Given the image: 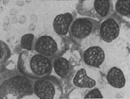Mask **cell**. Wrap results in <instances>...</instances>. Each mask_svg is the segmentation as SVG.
Returning a JSON list of instances; mask_svg holds the SVG:
<instances>
[{
    "label": "cell",
    "instance_id": "1",
    "mask_svg": "<svg viewBox=\"0 0 130 99\" xmlns=\"http://www.w3.org/2000/svg\"><path fill=\"white\" fill-rule=\"evenodd\" d=\"M17 68L25 77L36 80L51 74L53 60L36 51H24L19 54Z\"/></svg>",
    "mask_w": 130,
    "mask_h": 99
},
{
    "label": "cell",
    "instance_id": "2",
    "mask_svg": "<svg viewBox=\"0 0 130 99\" xmlns=\"http://www.w3.org/2000/svg\"><path fill=\"white\" fill-rule=\"evenodd\" d=\"M1 98H21L27 95H31L34 92L31 81L27 77L21 74L5 75L1 77Z\"/></svg>",
    "mask_w": 130,
    "mask_h": 99
},
{
    "label": "cell",
    "instance_id": "3",
    "mask_svg": "<svg viewBox=\"0 0 130 99\" xmlns=\"http://www.w3.org/2000/svg\"><path fill=\"white\" fill-rule=\"evenodd\" d=\"M100 23L91 18H75L69 27V37L75 44L81 45L84 41L95 36L99 31Z\"/></svg>",
    "mask_w": 130,
    "mask_h": 99
},
{
    "label": "cell",
    "instance_id": "4",
    "mask_svg": "<svg viewBox=\"0 0 130 99\" xmlns=\"http://www.w3.org/2000/svg\"><path fill=\"white\" fill-rule=\"evenodd\" d=\"M76 10L81 15L102 20L112 13L113 3L110 0H80Z\"/></svg>",
    "mask_w": 130,
    "mask_h": 99
},
{
    "label": "cell",
    "instance_id": "5",
    "mask_svg": "<svg viewBox=\"0 0 130 99\" xmlns=\"http://www.w3.org/2000/svg\"><path fill=\"white\" fill-rule=\"evenodd\" d=\"M34 94L41 99H58L62 94V88L60 80L50 74L36 79L34 83Z\"/></svg>",
    "mask_w": 130,
    "mask_h": 99
},
{
    "label": "cell",
    "instance_id": "6",
    "mask_svg": "<svg viewBox=\"0 0 130 99\" xmlns=\"http://www.w3.org/2000/svg\"><path fill=\"white\" fill-rule=\"evenodd\" d=\"M65 47L64 43L60 45L52 36L45 35L35 40L34 51L47 57L55 60L64 53Z\"/></svg>",
    "mask_w": 130,
    "mask_h": 99
},
{
    "label": "cell",
    "instance_id": "7",
    "mask_svg": "<svg viewBox=\"0 0 130 99\" xmlns=\"http://www.w3.org/2000/svg\"><path fill=\"white\" fill-rule=\"evenodd\" d=\"M120 23L113 17L108 18L99 27V35L101 38L106 43L115 41L120 34Z\"/></svg>",
    "mask_w": 130,
    "mask_h": 99
},
{
    "label": "cell",
    "instance_id": "8",
    "mask_svg": "<svg viewBox=\"0 0 130 99\" xmlns=\"http://www.w3.org/2000/svg\"><path fill=\"white\" fill-rule=\"evenodd\" d=\"M105 60V53L100 47L92 46L84 53V62L88 66L99 68Z\"/></svg>",
    "mask_w": 130,
    "mask_h": 99
},
{
    "label": "cell",
    "instance_id": "9",
    "mask_svg": "<svg viewBox=\"0 0 130 99\" xmlns=\"http://www.w3.org/2000/svg\"><path fill=\"white\" fill-rule=\"evenodd\" d=\"M73 21V16L71 13L67 12L59 14L56 16L53 22L54 31L59 36H66Z\"/></svg>",
    "mask_w": 130,
    "mask_h": 99
},
{
    "label": "cell",
    "instance_id": "10",
    "mask_svg": "<svg viewBox=\"0 0 130 99\" xmlns=\"http://www.w3.org/2000/svg\"><path fill=\"white\" fill-rule=\"evenodd\" d=\"M107 80L110 85L115 88H123L126 83V79L123 71L119 68L112 67L107 74Z\"/></svg>",
    "mask_w": 130,
    "mask_h": 99
},
{
    "label": "cell",
    "instance_id": "11",
    "mask_svg": "<svg viewBox=\"0 0 130 99\" xmlns=\"http://www.w3.org/2000/svg\"><path fill=\"white\" fill-rule=\"evenodd\" d=\"M73 83L76 87L80 88H92L96 85V81L87 75L85 69L82 68L77 72Z\"/></svg>",
    "mask_w": 130,
    "mask_h": 99
},
{
    "label": "cell",
    "instance_id": "12",
    "mask_svg": "<svg viewBox=\"0 0 130 99\" xmlns=\"http://www.w3.org/2000/svg\"><path fill=\"white\" fill-rule=\"evenodd\" d=\"M53 67L55 72L60 77L67 78L69 76L71 70L69 62L64 57H60L53 61Z\"/></svg>",
    "mask_w": 130,
    "mask_h": 99
},
{
    "label": "cell",
    "instance_id": "13",
    "mask_svg": "<svg viewBox=\"0 0 130 99\" xmlns=\"http://www.w3.org/2000/svg\"><path fill=\"white\" fill-rule=\"evenodd\" d=\"M129 4L130 2L129 0L126 1H117L115 5L116 11L122 16H127L129 18Z\"/></svg>",
    "mask_w": 130,
    "mask_h": 99
},
{
    "label": "cell",
    "instance_id": "14",
    "mask_svg": "<svg viewBox=\"0 0 130 99\" xmlns=\"http://www.w3.org/2000/svg\"><path fill=\"white\" fill-rule=\"evenodd\" d=\"M35 37L33 34L23 35L21 39V47L27 51H34V44Z\"/></svg>",
    "mask_w": 130,
    "mask_h": 99
},
{
    "label": "cell",
    "instance_id": "15",
    "mask_svg": "<svg viewBox=\"0 0 130 99\" xmlns=\"http://www.w3.org/2000/svg\"><path fill=\"white\" fill-rule=\"evenodd\" d=\"M11 55L10 50L8 46L4 42L1 41V59H0V64L1 68H2L8 59Z\"/></svg>",
    "mask_w": 130,
    "mask_h": 99
},
{
    "label": "cell",
    "instance_id": "16",
    "mask_svg": "<svg viewBox=\"0 0 130 99\" xmlns=\"http://www.w3.org/2000/svg\"><path fill=\"white\" fill-rule=\"evenodd\" d=\"M84 98H103V96L98 88H94L84 96Z\"/></svg>",
    "mask_w": 130,
    "mask_h": 99
}]
</instances>
